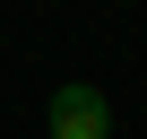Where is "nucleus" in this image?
<instances>
[{"label": "nucleus", "mask_w": 147, "mask_h": 139, "mask_svg": "<svg viewBox=\"0 0 147 139\" xmlns=\"http://www.w3.org/2000/svg\"><path fill=\"white\" fill-rule=\"evenodd\" d=\"M43 122H52V139H113V96L87 87V78H69V87H52Z\"/></svg>", "instance_id": "1"}]
</instances>
